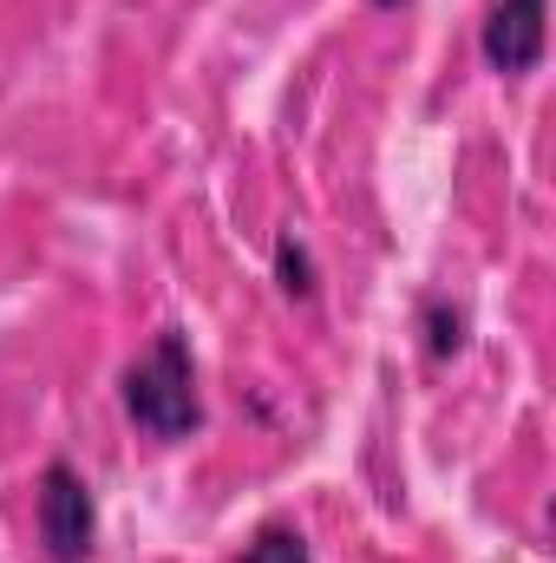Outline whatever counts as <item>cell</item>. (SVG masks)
Returning a JSON list of instances; mask_svg holds the SVG:
<instances>
[{"instance_id":"5b68a950","label":"cell","mask_w":556,"mask_h":563,"mask_svg":"<svg viewBox=\"0 0 556 563\" xmlns=\"http://www.w3.org/2000/svg\"><path fill=\"white\" fill-rule=\"evenodd\" d=\"M230 563H314V551H308V538H301L288 518H269V525H256V538H249Z\"/></svg>"},{"instance_id":"7a4b0ae2","label":"cell","mask_w":556,"mask_h":563,"mask_svg":"<svg viewBox=\"0 0 556 563\" xmlns=\"http://www.w3.org/2000/svg\"><path fill=\"white\" fill-rule=\"evenodd\" d=\"M33 538L46 563H86L99 551V498L73 459H46L33 485Z\"/></svg>"},{"instance_id":"6da1fadb","label":"cell","mask_w":556,"mask_h":563,"mask_svg":"<svg viewBox=\"0 0 556 563\" xmlns=\"http://www.w3.org/2000/svg\"><path fill=\"white\" fill-rule=\"evenodd\" d=\"M119 400H125V420L177 445L203 426V394H197V361H190V334L184 328H164L138 361L125 367L119 380Z\"/></svg>"},{"instance_id":"3957f363","label":"cell","mask_w":556,"mask_h":563,"mask_svg":"<svg viewBox=\"0 0 556 563\" xmlns=\"http://www.w3.org/2000/svg\"><path fill=\"white\" fill-rule=\"evenodd\" d=\"M544 46H551V0H491V13L478 26V53L498 79L537 73Z\"/></svg>"},{"instance_id":"52a82bcc","label":"cell","mask_w":556,"mask_h":563,"mask_svg":"<svg viewBox=\"0 0 556 563\" xmlns=\"http://www.w3.org/2000/svg\"><path fill=\"white\" fill-rule=\"evenodd\" d=\"M367 7H380V13H393V7H407V0H367Z\"/></svg>"},{"instance_id":"277c9868","label":"cell","mask_w":556,"mask_h":563,"mask_svg":"<svg viewBox=\"0 0 556 563\" xmlns=\"http://www.w3.org/2000/svg\"><path fill=\"white\" fill-rule=\"evenodd\" d=\"M419 334H425V361H432V367L458 361V354H465V308L445 301V295H425V301H419Z\"/></svg>"},{"instance_id":"8992f818","label":"cell","mask_w":556,"mask_h":563,"mask_svg":"<svg viewBox=\"0 0 556 563\" xmlns=\"http://www.w3.org/2000/svg\"><path fill=\"white\" fill-rule=\"evenodd\" d=\"M276 288L288 295V301H314V288H321L314 256H308V243H301L294 230H281L276 236Z\"/></svg>"}]
</instances>
